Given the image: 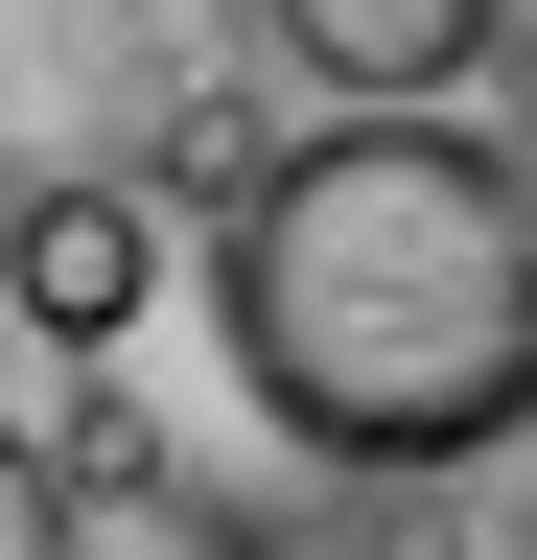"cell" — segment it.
<instances>
[{
  "label": "cell",
  "mask_w": 537,
  "mask_h": 560,
  "mask_svg": "<svg viewBox=\"0 0 537 560\" xmlns=\"http://www.w3.org/2000/svg\"><path fill=\"white\" fill-rule=\"evenodd\" d=\"M211 350L304 467L444 490L537 444V164L491 117H327L211 210Z\"/></svg>",
  "instance_id": "1"
},
{
  "label": "cell",
  "mask_w": 537,
  "mask_h": 560,
  "mask_svg": "<svg viewBox=\"0 0 537 560\" xmlns=\"http://www.w3.org/2000/svg\"><path fill=\"white\" fill-rule=\"evenodd\" d=\"M141 304H164V187L141 164L0 187V327H24V350H117Z\"/></svg>",
  "instance_id": "2"
},
{
  "label": "cell",
  "mask_w": 537,
  "mask_h": 560,
  "mask_svg": "<svg viewBox=\"0 0 537 560\" xmlns=\"http://www.w3.org/2000/svg\"><path fill=\"white\" fill-rule=\"evenodd\" d=\"M257 47H281L304 94H351V117H444L467 70L514 47V0H257Z\"/></svg>",
  "instance_id": "3"
},
{
  "label": "cell",
  "mask_w": 537,
  "mask_h": 560,
  "mask_svg": "<svg viewBox=\"0 0 537 560\" xmlns=\"http://www.w3.org/2000/svg\"><path fill=\"white\" fill-rule=\"evenodd\" d=\"M94 537V490H71V444H24V420H0V560H71Z\"/></svg>",
  "instance_id": "4"
}]
</instances>
